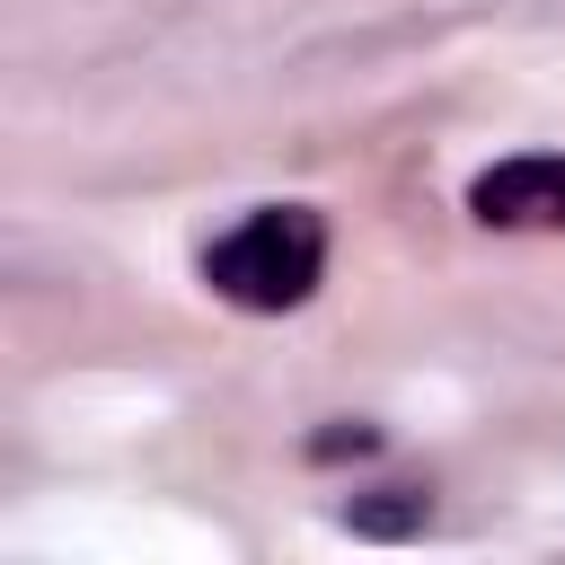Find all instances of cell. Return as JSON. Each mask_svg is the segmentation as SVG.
<instances>
[{"label": "cell", "instance_id": "3957f363", "mask_svg": "<svg viewBox=\"0 0 565 565\" xmlns=\"http://www.w3.org/2000/svg\"><path fill=\"white\" fill-rule=\"evenodd\" d=\"M335 521H344L353 539H415V530L433 521V494H415V486H371V494H353Z\"/></svg>", "mask_w": 565, "mask_h": 565}, {"label": "cell", "instance_id": "7a4b0ae2", "mask_svg": "<svg viewBox=\"0 0 565 565\" xmlns=\"http://www.w3.org/2000/svg\"><path fill=\"white\" fill-rule=\"evenodd\" d=\"M468 212L486 230H565V150H512L468 177Z\"/></svg>", "mask_w": 565, "mask_h": 565}, {"label": "cell", "instance_id": "277c9868", "mask_svg": "<svg viewBox=\"0 0 565 565\" xmlns=\"http://www.w3.org/2000/svg\"><path fill=\"white\" fill-rule=\"evenodd\" d=\"M362 450H380V433H371V424H335V433H318V441H309V459H362Z\"/></svg>", "mask_w": 565, "mask_h": 565}, {"label": "cell", "instance_id": "6da1fadb", "mask_svg": "<svg viewBox=\"0 0 565 565\" xmlns=\"http://www.w3.org/2000/svg\"><path fill=\"white\" fill-rule=\"evenodd\" d=\"M203 282H212V300H230L247 318L300 309L327 282V212H309V203H256V212H238L203 247Z\"/></svg>", "mask_w": 565, "mask_h": 565}]
</instances>
